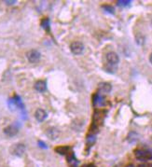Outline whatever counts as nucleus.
I'll list each match as a JSON object with an SVG mask.
<instances>
[{
    "instance_id": "f8f14e48",
    "label": "nucleus",
    "mask_w": 152,
    "mask_h": 167,
    "mask_svg": "<svg viewBox=\"0 0 152 167\" xmlns=\"http://www.w3.org/2000/svg\"><path fill=\"white\" fill-rule=\"evenodd\" d=\"M69 150L70 148L68 147H59L57 148H55V151L61 155H66L67 153H69Z\"/></svg>"
},
{
    "instance_id": "f03ea898",
    "label": "nucleus",
    "mask_w": 152,
    "mask_h": 167,
    "mask_svg": "<svg viewBox=\"0 0 152 167\" xmlns=\"http://www.w3.org/2000/svg\"><path fill=\"white\" fill-rule=\"evenodd\" d=\"M70 50L74 54L80 55L84 50V45L80 41H74L70 45Z\"/></svg>"
},
{
    "instance_id": "4468645a",
    "label": "nucleus",
    "mask_w": 152,
    "mask_h": 167,
    "mask_svg": "<svg viewBox=\"0 0 152 167\" xmlns=\"http://www.w3.org/2000/svg\"><path fill=\"white\" fill-rule=\"evenodd\" d=\"M136 43L138 45H143L145 43V37L141 34H137L136 37Z\"/></svg>"
},
{
    "instance_id": "423d86ee",
    "label": "nucleus",
    "mask_w": 152,
    "mask_h": 167,
    "mask_svg": "<svg viewBox=\"0 0 152 167\" xmlns=\"http://www.w3.org/2000/svg\"><path fill=\"white\" fill-rule=\"evenodd\" d=\"M25 152V146L24 144H17L12 148V153L18 157H22Z\"/></svg>"
},
{
    "instance_id": "2eb2a0df",
    "label": "nucleus",
    "mask_w": 152,
    "mask_h": 167,
    "mask_svg": "<svg viewBox=\"0 0 152 167\" xmlns=\"http://www.w3.org/2000/svg\"><path fill=\"white\" fill-rule=\"evenodd\" d=\"M103 9L106 11V12H108V13H110V14H114V13H115V9H114L113 7H112V6L105 5V6H103Z\"/></svg>"
},
{
    "instance_id": "f3484780",
    "label": "nucleus",
    "mask_w": 152,
    "mask_h": 167,
    "mask_svg": "<svg viewBox=\"0 0 152 167\" xmlns=\"http://www.w3.org/2000/svg\"><path fill=\"white\" fill-rule=\"evenodd\" d=\"M38 145H39V147H40V148H48V147H47L46 144H45L44 142H42V141H38Z\"/></svg>"
},
{
    "instance_id": "9d476101",
    "label": "nucleus",
    "mask_w": 152,
    "mask_h": 167,
    "mask_svg": "<svg viewBox=\"0 0 152 167\" xmlns=\"http://www.w3.org/2000/svg\"><path fill=\"white\" fill-rule=\"evenodd\" d=\"M67 161H68V163L72 165V166H77L78 162L77 160L76 159L75 155L73 152H69V154L67 155Z\"/></svg>"
},
{
    "instance_id": "0eeeda50",
    "label": "nucleus",
    "mask_w": 152,
    "mask_h": 167,
    "mask_svg": "<svg viewBox=\"0 0 152 167\" xmlns=\"http://www.w3.org/2000/svg\"><path fill=\"white\" fill-rule=\"evenodd\" d=\"M35 117H36V119H37V122H44V120L47 119L48 113L45 111L44 109L38 108V109H37V111H36V113H35Z\"/></svg>"
},
{
    "instance_id": "9b49d317",
    "label": "nucleus",
    "mask_w": 152,
    "mask_h": 167,
    "mask_svg": "<svg viewBox=\"0 0 152 167\" xmlns=\"http://www.w3.org/2000/svg\"><path fill=\"white\" fill-rule=\"evenodd\" d=\"M99 90L102 91V93H109L111 91V85L109 83L103 82L99 85Z\"/></svg>"
},
{
    "instance_id": "1a4fd4ad",
    "label": "nucleus",
    "mask_w": 152,
    "mask_h": 167,
    "mask_svg": "<svg viewBox=\"0 0 152 167\" xmlns=\"http://www.w3.org/2000/svg\"><path fill=\"white\" fill-rule=\"evenodd\" d=\"M47 135L50 138V139L54 140L59 136V131L54 127H50L47 130Z\"/></svg>"
},
{
    "instance_id": "20e7f679",
    "label": "nucleus",
    "mask_w": 152,
    "mask_h": 167,
    "mask_svg": "<svg viewBox=\"0 0 152 167\" xmlns=\"http://www.w3.org/2000/svg\"><path fill=\"white\" fill-rule=\"evenodd\" d=\"M136 159L140 160V161H146L148 159H152V153L146 151V150H142V149H137L136 150Z\"/></svg>"
},
{
    "instance_id": "6e6552de",
    "label": "nucleus",
    "mask_w": 152,
    "mask_h": 167,
    "mask_svg": "<svg viewBox=\"0 0 152 167\" xmlns=\"http://www.w3.org/2000/svg\"><path fill=\"white\" fill-rule=\"evenodd\" d=\"M35 89L39 91V93H43L47 90V83L45 80H38L35 84Z\"/></svg>"
},
{
    "instance_id": "6ab92c4d",
    "label": "nucleus",
    "mask_w": 152,
    "mask_h": 167,
    "mask_svg": "<svg viewBox=\"0 0 152 167\" xmlns=\"http://www.w3.org/2000/svg\"><path fill=\"white\" fill-rule=\"evenodd\" d=\"M149 62H150V64L152 65V53H150V55H149Z\"/></svg>"
},
{
    "instance_id": "a211bd4d",
    "label": "nucleus",
    "mask_w": 152,
    "mask_h": 167,
    "mask_svg": "<svg viewBox=\"0 0 152 167\" xmlns=\"http://www.w3.org/2000/svg\"><path fill=\"white\" fill-rule=\"evenodd\" d=\"M5 3H7L8 5H13V4L16 3V1H15V0H14V1H5Z\"/></svg>"
},
{
    "instance_id": "ddd939ff",
    "label": "nucleus",
    "mask_w": 152,
    "mask_h": 167,
    "mask_svg": "<svg viewBox=\"0 0 152 167\" xmlns=\"http://www.w3.org/2000/svg\"><path fill=\"white\" fill-rule=\"evenodd\" d=\"M41 26H42L43 29L49 31V20L48 18L43 19L42 22H41Z\"/></svg>"
},
{
    "instance_id": "aec40b11",
    "label": "nucleus",
    "mask_w": 152,
    "mask_h": 167,
    "mask_svg": "<svg viewBox=\"0 0 152 167\" xmlns=\"http://www.w3.org/2000/svg\"><path fill=\"white\" fill-rule=\"evenodd\" d=\"M126 167H134V165H133V164H129V165H127Z\"/></svg>"
},
{
    "instance_id": "7ed1b4c3",
    "label": "nucleus",
    "mask_w": 152,
    "mask_h": 167,
    "mask_svg": "<svg viewBox=\"0 0 152 167\" xmlns=\"http://www.w3.org/2000/svg\"><path fill=\"white\" fill-rule=\"evenodd\" d=\"M105 58H106V61H108V63L110 66H117L120 62L119 55H118L116 53H114V51H110V53H108V54H106Z\"/></svg>"
},
{
    "instance_id": "39448f33",
    "label": "nucleus",
    "mask_w": 152,
    "mask_h": 167,
    "mask_svg": "<svg viewBox=\"0 0 152 167\" xmlns=\"http://www.w3.org/2000/svg\"><path fill=\"white\" fill-rule=\"evenodd\" d=\"M18 132H19V127L16 124H11L4 129L5 135H7L8 136H14L18 134Z\"/></svg>"
},
{
    "instance_id": "f257e3e1",
    "label": "nucleus",
    "mask_w": 152,
    "mask_h": 167,
    "mask_svg": "<svg viewBox=\"0 0 152 167\" xmlns=\"http://www.w3.org/2000/svg\"><path fill=\"white\" fill-rule=\"evenodd\" d=\"M26 57L30 63H37L39 61V59H40L41 54L37 50H31L26 53Z\"/></svg>"
},
{
    "instance_id": "dca6fc26",
    "label": "nucleus",
    "mask_w": 152,
    "mask_h": 167,
    "mask_svg": "<svg viewBox=\"0 0 152 167\" xmlns=\"http://www.w3.org/2000/svg\"><path fill=\"white\" fill-rule=\"evenodd\" d=\"M131 3L132 1H130V0H120V1L117 2L118 6H120V7H127Z\"/></svg>"
}]
</instances>
